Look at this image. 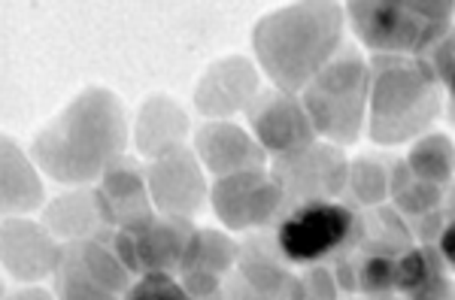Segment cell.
I'll use <instances>...</instances> for the list:
<instances>
[{
    "label": "cell",
    "instance_id": "6da1fadb",
    "mask_svg": "<svg viewBox=\"0 0 455 300\" xmlns=\"http://www.w3.org/2000/svg\"><path fill=\"white\" fill-rule=\"evenodd\" d=\"M124 146L128 122L122 100L107 89H88L34 137L31 155L49 179L85 186L119 164Z\"/></svg>",
    "mask_w": 455,
    "mask_h": 300
},
{
    "label": "cell",
    "instance_id": "7a4b0ae2",
    "mask_svg": "<svg viewBox=\"0 0 455 300\" xmlns=\"http://www.w3.org/2000/svg\"><path fill=\"white\" fill-rule=\"evenodd\" d=\"M343 19L337 4H289L261 16L252 49L264 76L280 91H304L337 58Z\"/></svg>",
    "mask_w": 455,
    "mask_h": 300
},
{
    "label": "cell",
    "instance_id": "3957f363",
    "mask_svg": "<svg viewBox=\"0 0 455 300\" xmlns=\"http://www.w3.org/2000/svg\"><path fill=\"white\" fill-rule=\"evenodd\" d=\"M443 107V85L425 58L377 55L371 64V140L398 146L425 137Z\"/></svg>",
    "mask_w": 455,
    "mask_h": 300
},
{
    "label": "cell",
    "instance_id": "277c9868",
    "mask_svg": "<svg viewBox=\"0 0 455 300\" xmlns=\"http://www.w3.org/2000/svg\"><path fill=\"white\" fill-rule=\"evenodd\" d=\"M347 19L371 52L425 58L452 31L455 4H443V0H355V4H347Z\"/></svg>",
    "mask_w": 455,
    "mask_h": 300
},
{
    "label": "cell",
    "instance_id": "5b68a950",
    "mask_svg": "<svg viewBox=\"0 0 455 300\" xmlns=\"http://www.w3.org/2000/svg\"><path fill=\"white\" fill-rule=\"evenodd\" d=\"M315 134L334 146L362 137L371 107V64L355 52L337 55L300 94Z\"/></svg>",
    "mask_w": 455,
    "mask_h": 300
},
{
    "label": "cell",
    "instance_id": "8992f818",
    "mask_svg": "<svg viewBox=\"0 0 455 300\" xmlns=\"http://www.w3.org/2000/svg\"><path fill=\"white\" fill-rule=\"evenodd\" d=\"M364 225L347 203L307 201L276 222V252L291 264H319L358 243Z\"/></svg>",
    "mask_w": 455,
    "mask_h": 300
},
{
    "label": "cell",
    "instance_id": "52a82bcc",
    "mask_svg": "<svg viewBox=\"0 0 455 300\" xmlns=\"http://www.w3.org/2000/svg\"><path fill=\"white\" fill-rule=\"evenodd\" d=\"M192 231L195 228L188 225V218L146 216L140 222L109 233V246L131 276L180 273L182 252H186Z\"/></svg>",
    "mask_w": 455,
    "mask_h": 300
},
{
    "label": "cell",
    "instance_id": "ba28073f",
    "mask_svg": "<svg viewBox=\"0 0 455 300\" xmlns=\"http://www.w3.org/2000/svg\"><path fill=\"white\" fill-rule=\"evenodd\" d=\"M216 218L231 231H255L270 225L285 207V192L267 170H246L216 179L210 188Z\"/></svg>",
    "mask_w": 455,
    "mask_h": 300
},
{
    "label": "cell",
    "instance_id": "9c48e42d",
    "mask_svg": "<svg viewBox=\"0 0 455 300\" xmlns=\"http://www.w3.org/2000/svg\"><path fill=\"white\" fill-rule=\"evenodd\" d=\"M276 182L285 192V203L298 207L307 201H334L349 182V161L334 143H313L295 155L276 158Z\"/></svg>",
    "mask_w": 455,
    "mask_h": 300
},
{
    "label": "cell",
    "instance_id": "30bf717a",
    "mask_svg": "<svg viewBox=\"0 0 455 300\" xmlns=\"http://www.w3.org/2000/svg\"><path fill=\"white\" fill-rule=\"evenodd\" d=\"M252 137L264 152L276 158L295 155L315 143V128L310 122L304 100L289 91H264L246 109Z\"/></svg>",
    "mask_w": 455,
    "mask_h": 300
},
{
    "label": "cell",
    "instance_id": "8fae6325",
    "mask_svg": "<svg viewBox=\"0 0 455 300\" xmlns=\"http://www.w3.org/2000/svg\"><path fill=\"white\" fill-rule=\"evenodd\" d=\"M146 182H149L152 203L158 207L161 216L171 218L195 216L210 197V188L204 182V164L186 146L164 152L161 158L152 161L149 170H146Z\"/></svg>",
    "mask_w": 455,
    "mask_h": 300
},
{
    "label": "cell",
    "instance_id": "7c38bea8",
    "mask_svg": "<svg viewBox=\"0 0 455 300\" xmlns=\"http://www.w3.org/2000/svg\"><path fill=\"white\" fill-rule=\"evenodd\" d=\"M195 155L216 179L264 170V149L249 130L231 122H210L195 134Z\"/></svg>",
    "mask_w": 455,
    "mask_h": 300
},
{
    "label": "cell",
    "instance_id": "4fadbf2b",
    "mask_svg": "<svg viewBox=\"0 0 455 300\" xmlns=\"http://www.w3.org/2000/svg\"><path fill=\"white\" fill-rule=\"evenodd\" d=\"M64 249L55 243L52 231L25 218L4 222V270L19 282H36L58 273Z\"/></svg>",
    "mask_w": 455,
    "mask_h": 300
},
{
    "label": "cell",
    "instance_id": "5bb4252c",
    "mask_svg": "<svg viewBox=\"0 0 455 300\" xmlns=\"http://www.w3.org/2000/svg\"><path fill=\"white\" fill-rule=\"evenodd\" d=\"M94 203L104 218V228L113 231L140 222L146 216H156L146 173H140V167L128 158H122L100 177L98 188H94Z\"/></svg>",
    "mask_w": 455,
    "mask_h": 300
},
{
    "label": "cell",
    "instance_id": "9a60e30c",
    "mask_svg": "<svg viewBox=\"0 0 455 300\" xmlns=\"http://www.w3.org/2000/svg\"><path fill=\"white\" fill-rule=\"evenodd\" d=\"M259 98V76L243 58H225L212 64L195 91V107L210 119H228L237 109H249Z\"/></svg>",
    "mask_w": 455,
    "mask_h": 300
},
{
    "label": "cell",
    "instance_id": "2e32d148",
    "mask_svg": "<svg viewBox=\"0 0 455 300\" xmlns=\"http://www.w3.org/2000/svg\"><path fill=\"white\" fill-rule=\"evenodd\" d=\"M225 300H300V276L283 267V255L243 249L237 273L225 282Z\"/></svg>",
    "mask_w": 455,
    "mask_h": 300
},
{
    "label": "cell",
    "instance_id": "e0dca14e",
    "mask_svg": "<svg viewBox=\"0 0 455 300\" xmlns=\"http://www.w3.org/2000/svg\"><path fill=\"white\" fill-rule=\"evenodd\" d=\"M395 291L407 300H455L452 282L446 280V261L437 246H410L398 255Z\"/></svg>",
    "mask_w": 455,
    "mask_h": 300
},
{
    "label": "cell",
    "instance_id": "ac0fdd59",
    "mask_svg": "<svg viewBox=\"0 0 455 300\" xmlns=\"http://www.w3.org/2000/svg\"><path fill=\"white\" fill-rule=\"evenodd\" d=\"M58 270H70V273L85 276V280L104 285V288L116 291V295L131 288L128 267L119 261L113 246H107L104 240H98V237L73 240V243L64 249V258Z\"/></svg>",
    "mask_w": 455,
    "mask_h": 300
},
{
    "label": "cell",
    "instance_id": "d6986e66",
    "mask_svg": "<svg viewBox=\"0 0 455 300\" xmlns=\"http://www.w3.org/2000/svg\"><path fill=\"white\" fill-rule=\"evenodd\" d=\"M188 130V119L171 98H152L137 115V149L152 161L164 152L180 149Z\"/></svg>",
    "mask_w": 455,
    "mask_h": 300
},
{
    "label": "cell",
    "instance_id": "ffe728a7",
    "mask_svg": "<svg viewBox=\"0 0 455 300\" xmlns=\"http://www.w3.org/2000/svg\"><path fill=\"white\" fill-rule=\"evenodd\" d=\"M46 192H43L40 173L34 161L6 137L4 140V209L10 212H34L43 207Z\"/></svg>",
    "mask_w": 455,
    "mask_h": 300
},
{
    "label": "cell",
    "instance_id": "44dd1931",
    "mask_svg": "<svg viewBox=\"0 0 455 300\" xmlns=\"http://www.w3.org/2000/svg\"><path fill=\"white\" fill-rule=\"evenodd\" d=\"M240 261V249L228 237L225 231L212 228H195L188 237V246L182 252L180 276L186 273H212L219 280H225Z\"/></svg>",
    "mask_w": 455,
    "mask_h": 300
},
{
    "label": "cell",
    "instance_id": "7402d4cb",
    "mask_svg": "<svg viewBox=\"0 0 455 300\" xmlns=\"http://www.w3.org/2000/svg\"><path fill=\"white\" fill-rule=\"evenodd\" d=\"M94 225H104L100 209L94 203V192H76L68 197H58L52 207L46 209V228L55 237H68V240H85L94 233Z\"/></svg>",
    "mask_w": 455,
    "mask_h": 300
},
{
    "label": "cell",
    "instance_id": "603a6c76",
    "mask_svg": "<svg viewBox=\"0 0 455 300\" xmlns=\"http://www.w3.org/2000/svg\"><path fill=\"white\" fill-rule=\"evenodd\" d=\"M407 167L416 179L443 188L455 177V146L446 134H425L413 143Z\"/></svg>",
    "mask_w": 455,
    "mask_h": 300
},
{
    "label": "cell",
    "instance_id": "cb8c5ba5",
    "mask_svg": "<svg viewBox=\"0 0 455 300\" xmlns=\"http://www.w3.org/2000/svg\"><path fill=\"white\" fill-rule=\"evenodd\" d=\"M388 194H392V201H395V207H398L401 216H410V218L431 216V212H435L440 203H443V188L431 186V182L416 179L413 173H410L407 161L395 164Z\"/></svg>",
    "mask_w": 455,
    "mask_h": 300
},
{
    "label": "cell",
    "instance_id": "d4e9b609",
    "mask_svg": "<svg viewBox=\"0 0 455 300\" xmlns=\"http://www.w3.org/2000/svg\"><path fill=\"white\" fill-rule=\"evenodd\" d=\"M347 186L358 203H364V207H379L388 194V186H392V173H388L379 161L358 158L349 164Z\"/></svg>",
    "mask_w": 455,
    "mask_h": 300
},
{
    "label": "cell",
    "instance_id": "484cf974",
    "mask_svg": "<svg viewBox=\"0 0 455 300\" xmlns=\"http://www.w3.org/2000/svg\"><path fill=\"white\" fill-rule=\"evenodd\" d=\"M124 300H195V297L188 295L182 280H176L173 273H149V276H137V282H131V288L124 291Z\"/></svg>",
    "mask_w": 455,
    "mask_h": 300
},
{
    "label": "cell",
    "instance_id": "4316f807",
    "mask_svg": "<svg viewBox=\"0 0 455 300\" xmlns=\"http://www.w3.org/2000/svg\"><path fill=\"white\" fill-rule=\"evenodd\" d=\"M58 300H116V291L70 270H58Z\"/></svg>",
    "mask_w": 455,
    "mask_h": 300
},
{
    "label": "cell",
    "instance_id": "83f0119b",
    "mask_svg": "<svg viewBox=\"0 0 455 300\" xmlns=\"http://www.w3.org/2000/svg\"><path fill=\"white\" fill-rule=\"evenodd\" d=\"M300 300H337V280L331 270L313 267L307 276H300Z\"/></svg>",
    "mask_w": 455,
    "mask_h": 300
},
{
    "label": "cell",
    "instance_id": "f1b7e54d",
    "mask_svg": "<svg viewBox=\"0 0 455 300\" xmlns=\"http://www.w3.org/2000/svg\"><path fill=\"white\" fill-rule=\"evenodd\" d=\"M425 61L435 67L437 73V79H440V85H446L450 79L455 76V31H450L443 36V40L435 46V52H431Z\"/></svg>",
    "mask_w": 455,
    "mask_h": 300
},
{
    "label": "cell",
    "instance_id": "f546056e",
    "mask_svg": "<svg viewBox=\"0 0 455 300\" xmlns=\"http://www.w3.org/2000/svg\"><path fill=\"white\" fill-rule=\"evenodd\" d=\"M180 280L195 300H225V280H219V276L186 273V276H180Z\"/></svg>",
    "mask_w": 455,
    "mask_h": 300
},
{
    "label": "cell",
    "instance_id": "4dcf8cb0",
    "mask_svg": "<svg viewBox=\"0 0 455 300\" xmlns=\"http://www.w3.org/2000/svg\"><path fill=\"white\" fill-rule=\"evenodd\" d=\"M437 252H440V258L446 261V267L455 270V209L446 216L443 228L437 233Z\"/></svg>",
    "mask_w": 455,
    "mask_h": 300
},
{
    "label": "cell",
    "instance_id": "1f68e13d",
    "mask_svg": "<svg viewBox=\"0 0 455 300\" xmlns=\"http://www.w3.org/2000/svg\"><path fill=\"white\" fill-rule=\"evenodd\" d=\"M4 300H55V297L43 288H19V291H6Z\"/></svg>",
    "mask_w": 455,
    "mask_h": 300
},
{
    "label": "cell",
    "instance_id": "d6a6232c",
    "mask_svg": "<svg viewBox=\"0 0 455 300\" xmlns=\"http://www.w3.org/2000/svg\"><path fill=\"white\" fill-rule=\"evenodd\" d=\"M443 89H446V98H450V100H446V107H450L446 113H450V122L455 124V76L443 85Z\"/></svg>",
    "mask_w": 455,
    "mask_h": 300
},
{
    "label": "cell",
    "instance_id": "836d02e7",
    "mask_svg": "<svg viewBox=\"0 0 455 300\" xmlns=\"http://www.w3.org/2000/svg\"><path fill=\"white\" fill-rule=\"evenodd\" d=\"M379 300H395V297H379Z\"/></svg>",
    "mask_w": 455,
    "mask_h": 300
}]
</instances>
